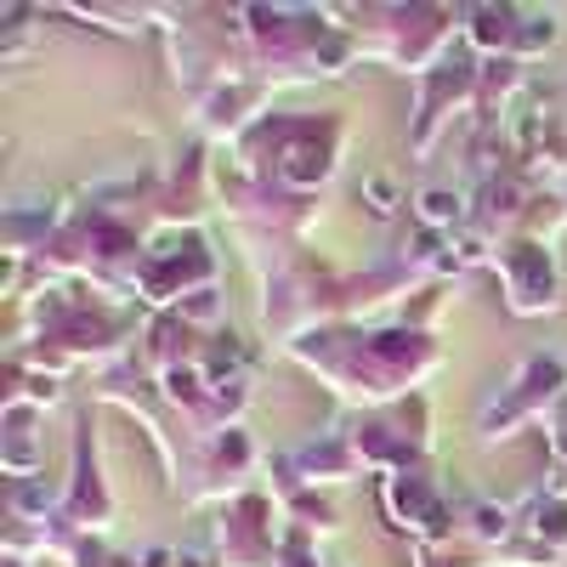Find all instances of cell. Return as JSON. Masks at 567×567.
Masks as SVG:
<instances>
[{
    "label": "cell",
    "mask_w": 567,
    "mask_h": 567,
    "mask_svg": "<svg viewBox=\"0 0 567 567\" xmlns=\"http://www.w3.org/2000/svg\"><path fill=\"white\" fill-rule=\"evenodd\" d=\"M267 131L278 136V176L290 187H318L336 171V120H267Z\"/></svg>",
    "instance_id": "obj_1"
},
{
    "label": "cell",
    "mask_w": 567,
    "mask_h": 567,
    "mask_svg": "<svg viewBox=\"0 0 567 567\" xmlns=\"http://www.w3.org/2000/svg\"><path fill=\"white\" fill-rule=\"evenodd\" d=\"M499 272L516 312H545L556 307V261L545 245H505L499 250Z\"/></svg>",
    "instance_id": "obj_2"
},
{
    "label": "cell",
    "mask_w": 567,
    "mask_h": 567,
    "mask_svg": "<svg viewBox=\"0 0 567 567\" xmlns=\"http://www.w3.org/2000/svg\"><path fill=\"white\" fill-rule=\"evenodd\" d=\"M567 386V363L561 358H534L523 374L511 381V392H505V403L488 414V425H511V420H528V414H539L556 392Z\"/></svg>",
    "instance_id": "obj_3"
},
{
    "label": "cell",
    "mask_w": 567,
    "mask_h": 567,
    "mask_svg": "<svg viewBox=\"0 0 567 567\" xmlns=\"http://www.w3.org/2000/svg\"><path fill=\"white\" fill-rule=\"evenodd\" d=\"M386 505H392V516H403V528L414 523L425 539H443L449 534L443 494L425 483V477H414V471H392V477H386Z\"/></svg>",
    "instance_id": "obj_4"
},
{
    "label": "cell",
    "mask_w": 567,
    "mask_h": 567,
    "mask_svg": "<svg viewBox=\"0 0 567 567\" xmlns=\"http://www.w3.org/2000/svg\"><path fill=\"white\" fill-rule=\"evenodd\" d=\"M460 216H465V199H460V194H449V187H425V194H420V221L432 227V233L454 227Z\"/></svg>",
    "instance_id": "obj_5"
},
{
    "label": "cell",
    "mask_w": 567,
    "mask_h": 567,
    "mask_svg": "<svg viewBox=\"0 0 567 567\" xmlns=\"http://www.w3.org/2000/svg\"><path fill=\"white\" fill-rule=\"evenodd\" d=\"M471 523H477V539H505L511 511L505 505H477V511H471Z\"/></svg>",
    "instance_id": "obj_6"
},
{
    "label": "cell",
    "mask_w": 567,
    "mask_h": 567,
    "mask_svg": "<svg viewBox=\"0 0 567 567\" xmlns=\"http://www.w3.org/2000/svg\"><path fill=\"white\" fill-rule=\"evenodd\" d=\"M52 499H58V494L45 488V483H23V488H18V511H23V516H40V523H45V511H52Z\"/></svg>",
    "instance_id": "obj_7"
},
{
    "label": "cell",
    "mask_w": 567,
    "mask_h": 567,
    "mask_svg": "<svg viewBox=\"0 0 567 567\" xmlns=\"http://www.w3.org/2000/svg\"><path fill=\"white\" fill-rule=\"evenodd\" d=\"M216 307H221V301H216V290H194V296L182 301V323H210V318H216Z\"/></svg>",
    "instance_id": "obj_8"
},
{
    "label": "cell",
    "mask_w": 567,
    "mask_h": 567,
    "mask_svg": "<svg viewBox=\"0 0 567 567\" xmlns=\"http://www.w3.org/2000/svg\"><path fill=\"white\" fill-rule=\"evenodd\" d=\"M363 199H369V210H374V216H392V210H398V205H392V182H386V176H369V182H363Z\"/></svg>",
    "instance_id": "obj_9"
},
{
    "label": "cell",
    "mask_w": 567,
    "mask_h": 567,
    "mask_svg": "<svg viewBox=\"0 0 567 567\" xmlns=\"http://www.w3.org/2000/svg\"><path fill=\"white\" fill-rule=\"evenodd\" d=\"M284 567H323V561L307 556V534H290V539H284Z\"/></svg>",
    "instance_id": "obj_10"
}]
</instances>
